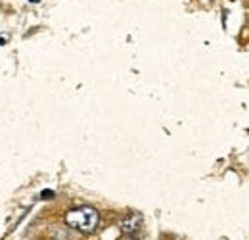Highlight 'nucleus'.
<instances>
[{"instance_id":"nucleus-1","label":"nucleus","mask_w":249,"mask_h":240,"mask_svg":"<svg viewBox=\"0 0 249 240\" xmlns=\"http://www.w3.org/2000/svg\"><path fill=\"white\" fill-rule=\"evenodd\" d=\"M98 221H100V215L98 211L94 210L92 206H81V208H73L65 213V223L83 233V235H90L96 231L98 227Z\"/></svg>"},{"instance_id":"nucleus-2","label":"nucleus","mask_w":249,"mask_h":240,"mask_svg":"<svg viewBox=\"0 0 249 240\" xmlns=\"http://www.w3.org/2000/svg\"><path fill=\"white\" fill-rule=\"evenodd\" d=\"M142 221H144L142 213H138V211H130L123 221H121V233H123V235H134V233L142 227Z\"/></svg>"},{"instance_id":"nucleus-3","label":"nucleus","mask_w":249,"mask_h":240,"mask_svg":"<svg viewBox=\"0 0 249 240\" xmlns=\"http://www.w3.org/2000/svg\"><path fill=\"white\" fill-rule=\"evenodd\" d=\"M54 196H56V194H54V190H48V188L40 192V200H52Z\"/></svg>"},{"instance_id":"nucleus-4","label":"nucleus","mask_w":249,"mask_h":240,"mask_svg":"<svg viewBox=\"0 0 249 240\" xmlns=\"http://www.w3.org/2000/svg\"><path fill=\"white\" fill-rule=\"evenodd\" d=\"M6 44V35H0V46Z\"/></svg>"},{"instance_id":"nucleus-5","label":"nucleus","mask_w":249,"mask_h":240,"mask_svg":"<svg viewBox=\"0 0 249 240\" xmlns=\"http://www.w3.org/2000/svg\"><path fill=\"white\" fill-rule=\"evenodd\" d=\"M31 2H38V0H31Z\"/></svg>"}]
</instances>
